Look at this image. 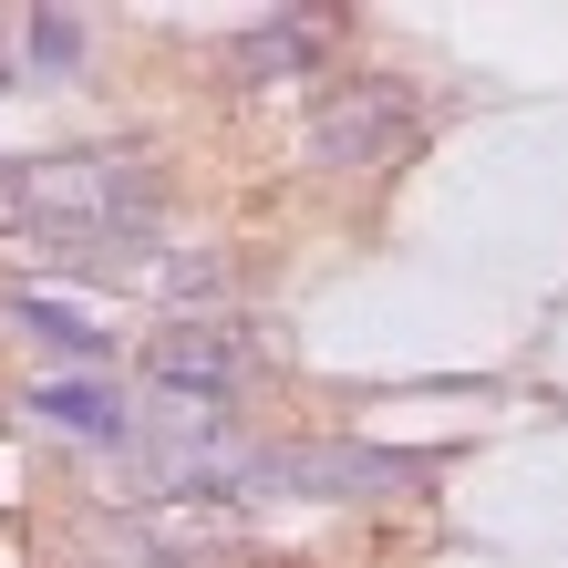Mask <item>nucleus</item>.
I'll return each instance as SVG.
<instances>
[{
	"label": "nucleus",
	"mask_w": 568,
	"mask_h": 568,
	"mask_svg": "<svg viewBox=\"0 0 568 568\" xmlns=\"http://www.w3.org/2000/svg\"><path fill=\"white\" fill-rule=\"evenodd\" d=\"M321 52H331V21H258V31H239L227 42V62L239 73H321Z\"/></svg>",
	"instance_id": "nucleus-5"
},
{
	"label": "nucleus",
	"mask_w": 568,
	"mask_h": 568,
	"mask_svg": "<svg viewBox=\"0 0 568 568\" xmlns=\"http://www.w3.org/2000/svg\"><path fill=\"white\" fill-rule=\"evenodd\" d=\"M424 476L414 455L383 445H258L248 465V507L258 496H311V507H373V496H404Z\"/></svg>",
	"instance_id": "nucleus-1"
},
{
	"label": "nucleus",
	"mask_w": 568,
	"mask_h": 568,
	"mask_svg": "<svg viewBox=\"0 0 568 568\" xmlns=\"http://www.w3.org/2000/svg\"><path fill=\"white\" fill-rule=\"evenodd\" d=\"M424 135V93L414 83H352V93H321V114H311V165H331V176H362V165H383V155H404Z\"/></svg>",
	"instance_id": "nucleus-2"
},
{
	"label": "nucleus",
	"mask_w": 568,
	"mask_h": 568,
	"mask_svg": "<svg viewBox=\"0 0 568 568\" xmlns=\"http://www.w3.org/2000/svg\"><path fill=\"white\" fill-rule=\"evenodd\" d=\"M11 321L21 331H42V352H62V362H93L104 373V321H83V311H62V300H42V290H11Z\"/></svg>",
	"instance_id": "nucleus-6"
},
{
	"label": "nucleus",
	"mask_w": 568,
	"mask_h": 568,
	"mask_svg": "<svg viewBox=\"0 0 568 568\" xmlns=\"http://www.w3.org/2000/svg\"><path fill=\"white\" fill-rule=\"evenodd\" d=\"M155 300H165L176 321H227V258H217V248L165 258V270H155Z\"/></svg>",
	"instance_id": "nucleus-7"
},
{
	"label": "nucleus",
	"mask_w": 568,
	"mask_h": 568,
	"mask_svg": "<svg viewBox=\"0 0 568 568\" xmlns=\"http://www.w3.org/2000/svg\"><path fill=\"white\" fill-rule=\"evenodd\" d=\"M145 373L176 393V404L217 414L227 393L258 373V331H248V321H165L155 342H145Z\"/></svg>",
	"instance_id": "nucleus-3"
},
{
	"label": "nucleus",
	"mask_w": 568,
	"mask_h": 568,
	"mask_svg": "<svg viewBox=\"0 0 568 568\" xmlns=\"http://www.w3.org/2000/svg\"><path fill=\"white\" fill-rule=\"evenodd\" d=\"M21 52L42 62V73H62V62H83V21L73 11H31L21 21Z\"/></svg>",
	"instance_id": "nucleus-8"
},
{
	"label": "nucleus",
	"mask_w": 568,
	"mask_h": 568,
	"mask_svg": "<svg viewBox=\"0 0 568 568\" xmlns=\"http://www.w3.org/2000/svg\"><path fill=\"white\" fill-rule=\"evenodd\" d=\"M0 83H11V52H0Z\"/></svg>",
	"instance_id": "nucleus-9"
},
{
	"label": "nucleus",
	"mask_w": 568,
	"mask_h": 568,
	"mask_svg": "<svg viewBox=\"0 0 568 568\" xmlns=\"http://www.w3.org/2000/svg\"><path fill=\"white\" fill-rule=\"evenodd\" d=\"M42 424H62L73 445H135V414H124V393L114 383H93V373H52V383H31L21 393Z\"/></svg>",
	"instance_id": "nucleus-4"
}]
</instances>
